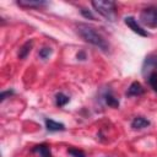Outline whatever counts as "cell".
Here are the masks:
<instances>
[{
    "label": "cell",
    "instance_id": "19",
    "mask_svg": "<svg viewBox=\"0 0 157 157\" xmlns=\"http://www.w3.org/2000/svg\"><path fill=\"white\" fill-rule=\"evenodd\" d=\"M76 58H77L78 60H86V59H87L86 53H85V52H82V50H81V52H78V53L76 54Z\"/></svg>",
    "mask_w": 157,
    "mask_h": 157
},
{
    "label": "cell",
    "instance_id": "8",
    "mask_svg": "<svg viewBox=\"0 0 157 157\" xmlns=\"http://www.w3.org/2000/svg\"><path fill=\"white\" fill-rule=\"evenodd\" d=\"M144 92H145V90H144V87L141 86V83L137 82V81H134V82L129 86V88H128V91H126V96H129V97H131V96H140V94H142Z\"/></svg>",
    "mask_w": 157,
    "mask_h": 157
},
{
    "label": "cell",
    "instance_id": "3",
    "mask_svg": "<svg viewBox=\"0 0 157 157\" xmlns=\"http://www.w3.org/2000/svg\"><path fill=\"white\" fill-rule=\"evenodd\" d=\"M140 22L148 28H157V6L145 7L140 12Z\"/></svg>",
    "mask_w": 157,
    "mask_h": 157
},
{
    "label": "cell",
    "instance_id": "14",
    "mask_svg": "<svg viewBox=\"0 0 157 157\" xmlns=\"http://www.w3.org/2000/svg\"><path fill=\"white\" fill-rule=\"evenodd\" d=\"M147 81H148V85L151 86V88H152L155 92H157V72H156V71L151 72V74L147 76Z\"/></svg>",
    "mask_w": 157,
    "mask_h": 157
},
{
    "label": "cell",
    "instance_id": "5",
    "mask_svg": "<svg viewBox=\"0 0 157 157\" xmlns=\"http://www.w3.org/2000/svg\"><path fill=\"white\" fill-rule=\"evenodd\" d=\"M153 69H157V54H151L148 56H146L144 65H142V74L144 76L147 72V76L153 72Z\"/></svg>",
    "mask_w": 157,
    "mask_h": 157
},
{
    "label": "cell",
    "instance_id": "11",
    "mask_svg": "<svg viewBox=\"0 0 157 157\" xmlns=\"http://www.w3.org/2000/svg\"><path fill=\"white\" fill-rule=\"evenodd\" d=\"M32 47H33V42H32V40H27V42L20 48V50H18V58H20V59L27 58V55L29 54Z\"/></svg>",
    "mask_w": 157,
    "mask_h": 157
},
{
    "label": "cell",
    "instance_id": "13",
    "mask_svg": "<svg viewBox=\"0 0 157 157\" xmlns=\"http://www.w3.org/2000/svg\"><path fill=\"white\" fill-rule=\"evenodd\" d=\"M69 101H70V98H69L66 94L61 93V92L55 96V104H56L58 107H64L66 103H69Z\"/></svg>",
    "mask_w": 157,
    "mask_h": 157
},
{
    "label": "cell",
    "instance_id": "15",
    "mask_svg": "<svg viewBox=\"0 0 157 157\" xmlns=\"http://www.w3.org/2000/svg\"><path fill=\"white\" fill-rule=\"evenodd\" d=\"M50 54H52V48L50 47H43L38 53L40 59H48L50 56Z\"/></svg>",
    "mask_w": 157,
    "mask_h": 157
},
{
    "label": "cell",
    "instance_id": "2",
    "mask_svg": "<svg viewBox=\"0 0 157 157\" xmlns=\"http://www.w3.org/2000/svg\"><path fill=\"white\" fill-rule=\"evenodd\" d=\"M96 12H98L101 16L107 18L108 21H115L117 17V5L114 1H103V0H96L91 2Z\"/></svg>",
    "mask_w": 157,
    "mask_h": 157
},
{
    "label": "cell",
    "instance_id": "12",
    "mask_svg": "<svg viewBox=\"0 0 157 157\" xmlns=\"http://www.w3.org/2000/svg\"><path fill=\"white\" fill-rule=\"evenodd\" d=\"M103 97H104L105 104H108L109 107H113V108H118L119 107V101H118V98L114 97V94L112 92H107Z\"/></svg>",
    "mask_w": 157,
    "mask_h": 157
},
{
    "label": "cell",
    "instance_id": "6",
    "mask_svg": "<svg viewBox=\"0 0 157 157\" xmlns=\"http://www.w3.org/2000/svg\"><path fill=\"white\" fill-rule=\"evenodd\" d=\"M16 4L23 9H39L42 6L48 5V2L43 0H18Z\"/></svg>",
    "mask_w": 157,
    "mask_h": 157
},
{
    "label": "cell",
    "instance_id": "4",
    "mask_svg": "<svg viewBox=\"0 0 157 157\" xmlns=\"http://www.w3.org/2000/svg\"><path fill=\"white\" fill-rule=\"evenodd\" d=\"M124 22H125V25H126L132 32L137 33L139 36H141V37H148V36H150L148 32H147L146 29H144V28L139 25V22H137V20H136L135 17L128 16V17L124 18Z\"/></svg>",
    "mask_w": 157,
    "mask_h": 157
},
{
    "label": "cell",
    "instance_id": "17",
    "mask_svg": "<svg viewBox=\"0 0 157 157\" xmlns=\"http://www.w3.org/2000/svg\"><path fill=\"white\" fill-rule=\"evenodd\" d=\"M81 15L86 18H90V20H94V16L92 15V12L90 10H86V9H81Z\"/></svg>",
    "mask_w": 157,
    "mask_h": 157
},
{
    "label": "cell",
    "instance_id": "16",
    "mask_svg": "<svg viewBox=\"0 0 157 157\" xmlns=\"http://www.w3.org/2000/svg\"><path fill=\"white\" fill-rule=\"evenodd\" d=\"M67 153L71 155L72 157H86L85 152L82 150H78V148H69L67 150Z\"/></svg>",
    "mask_w": 157,
    "mask_h": 157
},
{
    "label": "cell",
    "instance_id": "7",
    "mask_svg": "<svg viewBox=\"0 0 157 157\" xmlns=\"http://www.w3.org/2000/svg\"><path fill=\"white\" fill-rule=\"evenodd\" d=\"M44 123H45V128H47L48 131H63V130H65V125L63 123L55 121L53 119L45 118L44 119Z\"/></svg>",
    "mask_w": 157,
    "mask_h": 157
},
{
    "label": "cell",
    "instance_id": "9",
    "mask_svg": "<svg viewBox=\"0 0 157 157\" xmlns=\"http://www.w3.org/2000/svg\"><path fill=\"white\" fill-rule=\"evenodd\" d=\"M150 125V120L144 118V117H135L131 121V128L135 129V130H140V129H144L146 126Z\"/></svg>",
    "mask_w": 157,
    "mask_h": 157
},
{
    "label": "cell",
    "instance_id": "10",
    "mask_svg": "<svg viewBox=\"0 0 157 157\" xmlns=\"http://www.w3.org/2000/svg\"><path fill=\"white\" fill-rule=\"evenodd\" d=\"M32 151L34 153H38L40 157H52V152H50V148L47 144H40V145H37L32 148Z\"/></svg>",
    "mask_w": 157,
    "mask_h": 157
},
{
    "label": "cell",
    "instance_id": "1",
    "mask_svg": "<svg viewBox=\"0 0 157 157\" xmlns=\"http://www.w3.org/2000/svg\"><path fill=\"white\" fill-rule=\"evenodd\" d=\"M76 32L85 42L99 48L103 52H108L109 50L108 42L105 40V38L101 33H98L96 31V28H93V27H91V26H88L86 23H78L76 26Z\"/></svg>",
    "mask_w": 157,
    "mask_h": 157
},
{
    "label": "cell",
    "instance_id": "18",
    "mask_svg": "<svg viewBox=\"0 0 157 157\" xmlns=\"http://www.w3.org/2000/svg\"><path fill=\"white\" fill-rule=\"evenodd\" d=\"M11 94H13V91H4V92H1V94H0V101L2 102L7 96H11Z\"/></svg>",
    "mask_w": 157,
    "mask_h": 157
}]
</instances>
